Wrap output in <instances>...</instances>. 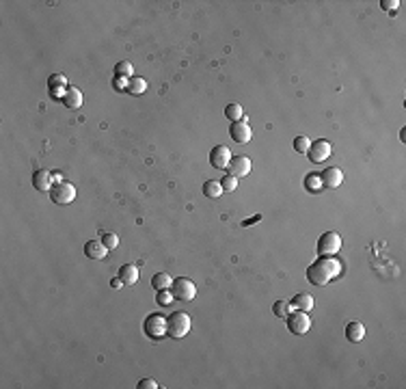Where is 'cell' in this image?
<instances>
[{"mask_svg": "<svg viewBox=\"0 0 406 389\" xmlns=\"http://www.w3.org/2000/svg\"><path fill=\"white\" fill-rule=\"evenodd\" d=\"M339 272H341V262H337L333 255H320V260L307 268V281L314 283V286H326Z\"/></svg>", "mask_w": 406, "mask_h": 389, "instance_id": "1", "label": "cell"}, {"mask_svg": "<svg viewBox=\"0 0 406 389\" xmlns=\"http://www.w3.org/2000/svg\"><path fill=\"white\" fill-rule=\"evenodd\" d=\"M190 316L186 311H175L166 318V335L173 340H182L190 333Z\"/></svg>", "mask_w": 406, "mask_h": 389, "instance_id": "2", "label": "cell"}, {"mask_svg": "<svg viewBox=\"0 0 406 389\" xmlns=\"http://www.w3.org/2000/svg\"><path fill=\"white\" fill-rule=\"evenodd\" d=\"M287 329H289V333H294V335H305L309 329H311V318H309V313L307 311H289L287 313Z\"/></svg>", "mask_w": 406, "mask_h": 389, "instance_id": "3", "label": "cell"}, {"mask_svg": "<svg viewBox=\"0 0 406 389\" xmlns=\"http://www.w3.org/2000/svg\"><path fill=\"white\" fill-rule=\"evenodd\" d=\"M143 329H145V333H147V338L160 340L166 335V318L162 316V313H151V316L145 318Z\"/></svg>", "mask_w": 406, "mask_h": 389, "instance_id": "4", "label": "cell"}, {"mask_svg": "<svg viewBox=\"0 0 406 389\" xmlns=\"http://www.w3.org/2000/svg\"><path fill=\"white\" fill-rule=\"evenodd\" d=\"M171 292H173L175 301H192L197 297V286L188 277H180V279H173Z\"/></svg>", "mask_w": 406, "mask_h": 389, "instance_id": "5", "label": "cell"}, {"mask_svg": "<svg viewBox=\"0 0 406 389\" xmlns=\"http://www.w3.org/2000/svg\"><path fill=\"white\" fill-rule=\"evenodd\" d=\"M50 199H52L54 203H59V206L71 203V201L76 199V188H74V184H69V182L54 184V186H52V191H50Z\"/></svg>", "mask_w": 406, "mask_h": 389, "instance_id": "6", "label": "cell"}, {"mask_svg": "<svg viewBox=\"0 0 406 389\" xmlns=\"http://www.w3.org/2000/svg\"><path fill=\"white\" fill-rule=\"evenodd\" d=\"M341 249V236L337 231H326L318 240V253L320 255H335Z\"/></svg>", "mask_w": 406, "mask_h": 389, "instance_id": "7", "label": "cell"}, {"mask_svg": "<svg viewBox=\"0 0 406 389\" xmlns=\"http://www.w3.org/2000/svg\"><path fill=\"white\" fill-rule=\"evenodd\" d=\"M331 152H333L331 143H328L326 139H320V141H314V143H311L307 156H309L311 162H324V160H328Z\"/></svg>", "mask_w": 406, "mask_h": 389, "instance_id": "8", "label": "cell"}, {"mask_svg": "<svg viewBox=\"0 0 406 389\" xmlns=\"http://www.w3.org/2000/svg\"><path fill=\"white\" fill-rule=\"evenodd\" d=\"M229 136H231V139H234L236 143L246 145L248 141H251L253 130H251V125L246 123V119H242V121H236V123L229 125Z\"/></svg>", "mask_w": 406, "mask_h": 389, "instance_id": "9", "label": "cell"}, {"mask_svg": "<svg viewBox=\"0 0 406 389\" xmlns=\"http://www.w3.org/2000/svg\"><path fill=\"white\" fill-rule=\"evenodd\" d=\"M210 162L214 169H227L229 162H231V152H229L227 145H216L210 152Z\"/></svg>", "mask_w": 406, "mask_h": 389, "instance_id": "10", "label": "cell"}, {"mask_svg": "<svg viewBox=\"0 0 406 389\" xmlns=\"http://www.w3.org/2000/svg\"><path fill=\"white\" fill-rule=\"evenodd\" d=\"M33 186L37 188L39 193H50L52 186H54V173L48 169H39L33 175Z\"/></svg>", "mask_w": 406, "mask_h": 389, "instance_id": "11", "label": "cell"}, {"mask_svg": "<svg viewBox=\"0 0 406 389\" xmlns=\"http://www.w3.org/2000/svg\"><path fill=\"white\" fill-rule=\"evenodd\" d=\"M229 175H234V177H246L248 173H251V160L246 158V156H238V158H231V162H229Z\"/></svg>", "mask_w": 406, "mask_h": 389, "instance_id": "12", "label": "cell"}, {"mask_svg": "<svg viewBox=\"0 0 406 389\" xmlns=\"http://www.w3.org/2000/svg\"><path fill=\"white\" fill-rule=\"evenodd\" d=\"M320 180L324 188H337L343 182V171L337 166H328V169H324V173H320Z\"/></svg>", "mask_w": 406, "mask_h": 389, "instance_id": "13", "label": "cell"}, {"mask_svg": "<svg viewBox=\"0 0 406 389\" xmlns=\"http://www.w3.org/2000/svg\"><path fill=\"white\" fill-rule=\"evenodd\" d=\"M108 247L102 243V240H89V243L85 245V253L89 260H104L108 255Z\"/></svg>", "mask_w": 406, "mask_h": 389, "instance_id": "14", "label": "cell"}, {"mask_svg": "<svg viewBox=\"0 0 406 389\" xmlns=\"http://www.w3.org/2000/svg\"><path fill=\"white\" fill-rule=\"evenodd\" d=\"M346 338H348L350 342L359 344L363 338H365V327H363V324H361L359 320L348 322V327H346Z\"/></svg>", "mask_w": 406, "mask_h": 389, "instance_id": "15", "label": "cell"}, {"mask_svg": "<svg viewBox=\"0 0 406 389\" xmlns=\"http://www.w3.org/2000/svg\"><path fill=\"white\" fill-rule=\"evenodd\" d=\"M119 279L126 283V286H134V283L139 281V268L134 266V264H126V266H121V270H119Z\"/></svg>", "mask_w": 406, "mask_h": 389, "instance_id": "16", "label": "cell"}, {"mask_svg": "<svg viewBox=\"0 0 406 389\" xmlns=\"http://www.w3.org/2000/svg\"><path fill=\"white\" fill-rule=\"evenodd\" d=\"M292 307H296V309H300V311H311L314 309V297L311 294H305V292H300V294H296V297L292 299Z\"/></svg>", "mask_w": 406, "mask_h": 389, "instance_id": "17", "label": "cell"}, {"mask_svg": "<svg viewBox=\"0 0 406 389\" xmlns=\"http://www.w3.org/2000/svg\"><path fill=\"white\" fill-rule=\"evenodd\" d=\"M63 102H65L67 108H80V106H82V91L76 89V87H69V89L65 91Z\"/></svg>", "mask_w": 406, "mask_h": 389, "instance_id": "18", "label": "cell"}, {"mask_svg": "<svg viewBox=\"0 0 406 389\" xmlns=\"http://www.w3.org/2000/svg\"><path fill=\"white\" fill-rule=\"evenodd\" d=\"M128 93H132V96H143L145 91H147V80L141 78V76H132L128 80Z\"/></svg>", "mask_w": 406, "mask_h": 389, "instance_id": "19", "label": "cell"}, {"mask_svg": "<svg viewBox=\"0 0 406 389\" xmlns=\"http://www.w3.org/2000/svg\"><path fill=\"white\" fill-rule=\"evenodd\" d=\"M173 286V279L169 272H156V275L151 277V288L153 290H166Z\"/></svg>", "mask_w": 406, "mask_h": 389, "instance_id": "20", "label": "cell"}, {"mask_svg": "<svg viewBox=\"0 0 406 389\" xmlns=\"http://www.w3.org/2000/svg\"><path fill=\"white\" fill-rule=\"evenodd\" d=\"M225 191H223V186H221V182H214V180H207L205 184H203V195L205 197H210V199H218Z\"/></svg>", "mask_w": 406, "mask_h": 389, "instance_id": "21", "label": "cell"}, {"mask_svg": "<svg viewBox=\"0 0 406 389\" xmlns=\"http://www.w3.org/2000/svg\"><path fill=\"white\" fill-rule=\"evenodd\" d=\"M225 117L231 121V123L242 121V119H244V110H242L240 104H229V106L225 108Z\"/></svg>", "mask_w": 406, "mask_h": 389, "instance_id": "22", "label": "cell"}, {"mask_svg": "<svg viewBox=\"0 0 406 389\" xmlns=\"http://www.w3.org/2000/svg\"><path fill=\"white\" fill-rule=\"evenodd\" d=\"M305 188L309 193H320L322 188V180H320V173H309L307 177H305Z\"/></svg>", "mask_w": 406, "mask_h": 389, "instance_id": "23", "label": "cell"}, {"mask_svg": "<svg viewBox=\"0 0 406 389\" xmlns=\"http://www.w3.org/2000/svg\"><path fill=\"white\" fill-rule=\"evenodd\" d=\"M114 73H117L119 78H132V73H134V67H132V63L130 61H121V63H117L114 65Z\"/></svg>", "mask_w": 406, "mask_h": 389, "instance_id": "24", "label": "cell"}, {"mask_svg": "<svg viewBox=\"0 0 406 389\" xmlns=\"http://www.w3.org/2000/svg\"><path fill=\"white\" fill-rule=\"evenodd\" d=\"M175 301V297H173V292L166 288V290H158V294H156V303L160 305V307H169V305Z\"/></svg>", "mask_w": 406, "mask_h": 389, "instance_id": "25", "label": "cell"}, {"mask_svg": "<svg viewBox=\"0 0 406 389\" xmlns=\"http://www.w3.org/2000/svg\"><path fill=\"white\" fill-rule=\"evenodd\" d=\"M289 311H292V303H287V301H277L273 305V313L279 316V318H285Z\"/></svg>", "mask_w": 406, "mask_h": 389, "instance_id": "26", "label": "cell"}, {"mask_svg": "<svg viewBox=\"0 0 406 389\" xmlns=\"http://www.w3.org/2000/svg\"><path fill=\"white\" fill-rule=\"evenodd\" d=\"M309 147H311V141L307 139V136H296V139H294V150L298 154H307Z\"/></svg>", "mask_w": 406, "mask_h": 389, "instance_id": "27", "label": "cell"}, {"mask_svg": "<svg viewBox=\"0 0 406 389\" xmlns=\"http://www.w3.org/2000/svg\"><path fill=\"white\" fill-rule=\"evenodd\" d=\"M221 186H223V191H225V193H234L236 188H238V177H234V175H225L223 180H221Z\"/></svg>", "mask_w": 406, "mask_h": 389, "instance_id": "28", "label": "cell"}, {"mask_svg": "<svg viewBox=\"0 0 406 389\" xmlns=\"http://www.w3.org/2000/svg\"><path fill=\"white\" fill-rule=\"evenodd\" d=\"M102 243L106 245L108 249H117V247H119V236H117V234H110V231H106V234H102Z\"/></svg>", "mask_w": 406, "mask_h": 389, "instance_id": "29", "label": "cell"}, {"mask_svg": "<svg viewBox=\"0 0 406 389\" xmlns=\"http://www.w3.org/2000/svg\"><path fill=\"white\" fill-rule=\"evenodd\" d=\"M137 387H139V389H158L160 385L156 383L153 378H141V381H139V385H137Z\"/></svg>", "mask_w": 406, "mask_h": 389, "instance_id": "30", "label": "cell"}, {"mask_svg": "<svg viewBox=\"0 0 406 389\" xmlns=\"http://www.w3.org/2000/svg\"><path fill=\"white\" fill-rule=\"evenodd\" d=\"M112 87L117 89V91H126V89H128V78H119V76H114Z\"/></svg>", "mask_w": 406, "mask_h": 389, "instance_id": "31", "label": "cell"}, {"mask_svg": "<svg viewBox=\"0 0 406 389\" xmlns=\"http://www.w3.org/2000/svg\"><path fill=\"white\" fill-rule=\"evenodd\" d=\"M398 5H400V0H382V3H380V7L384 9V11H395Z\"/></svg>", "mask_w": 406, "mask_h": 389, "instance_id": "32", "label": "cell"}, {"mask_svg": "<svg viewBox=\"0 0 406 389\" xmlns=\"http://www.w3.org/2000/svg\"><path fill=\"white\" fill-rule=\"evenodd\" d=\"M65 85H67V80H65V76H61V73L50 78V87H65Z\"/></svg>", "mask_w": 406, "mask_h": 389, "instance_id": "33", "label": "cell"}, {"mask_svg": "<svg viewBox=\"0 0 406 389\" xmlns=\"http://www.w3.org/2000/svg\"><path fill=\"white\" fill-rule=\"evenodd\" d=\"M65 87H52V96H54V98H61V100H63L65 98Z\"/></svg>", "mask_w": 406, "mask_h": 389, "instance_id": "34", "label": "cell"}, {"mask_svg": "<svg viewBox=\"0 0 406 389\" xmlns=\"http://www.w3.org/2000/svg\"><path fill=\"white\" fill-rule=\"evenodd\" d=\"M110 286H112V288H114V290H119V288H123V286H126V283H123V281H121V279H117V277H114V279H112V281H110Z\"/></svg>", "mask_w": 406, "mask_h": 389, "instance_id": "35", "label": "cell"}, {"mask_svg": "<svg viewBox=\"0 0 406 389\" xmlns=\"http://www.w3.org/2000/svg\"><path fill=\"white\" fill-rule=\"evenodd\" d=\"M259 218H262V216H259V214H257V216H253V218H248V220H244V223H242V225L246 227V225H251V223H257V220H259Z\"/></svg>", "mask_w": 406, "mask_h": 389, "instance_id": "36", "label": "cell"}]
</instances>
